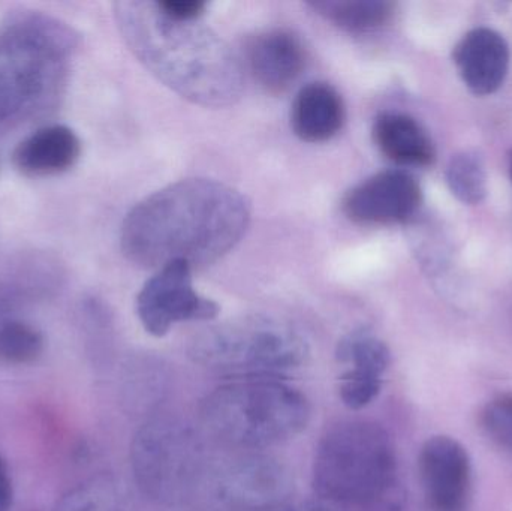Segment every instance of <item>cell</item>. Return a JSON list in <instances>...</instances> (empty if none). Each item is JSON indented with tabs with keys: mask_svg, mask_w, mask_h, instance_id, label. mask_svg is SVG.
I'll use <instances>...</instances> for the list:
<instances>
[{
	"mask_svg": "<svg viewBox=\"0 0 512 511\" xmlns=\"http://www.w3.org/2000/svg\"><path fill=\"white\" fill-rule=\"evenodd\" d=\"M251 206L237 189L210 179H186L144 198L126 216L123 254L144 269L174 261L207 266L242 240Z\"/></svg>",
	"mask_w": 512,
	"mask_h": 511,
	"instance_id": "1",
	"label": "cell"
},
{
	"mask_svg": "<svg viewBox=\"0 0 512 511\" xmlns=\"http://www.w3.org/2000/svg\"><path fill=\"white\" fill-rule=\"evenodd\" d=\"M114 17L134 56L182 98L218 108L242 95L239 59L201 18L180 20L143 0L114 3Z\"/></svg>",
	"mask_w": 512,
	"mask_h": 511,
	"instance_id": "2",
	"label": "cell"
},
{
	"mask_svg": "<svg viewBox=\"0 0 512 511\" xmlns=\"http://www.w3.org/2000/svg\"><path fill=\"white\" fill-rule=\"evenodd\" d=\"M77 35L56 18L17 12L0 24V123L50 110L65 87Z\"/></svg>",
	"mask_w": 512,
	"mask_h": 511,
	"instance_id": "3",
	"label": "cell"
},
{
	"mask_svg": "<svg viewBox=\"0 0 512 511\" xmlns=\"http://www.w3.org/2000/svg\"><path fill=\"white\" fill-rule=\"evenodd\" d=\"M313 488L321 500L336 506L399 510L402 485L390 434L367 420L331 426L316 447Z\"/></svg>",
	"mask_w": 512,
	"mask_h": 511,
	"instance_id": "4",
	"label": "cell"
},
{
	"mask_svg": "<svg viewBox=\"0 0 512 511\" xmlns=\"http://www.w3.org/2000/svg\"><path fill=\"white\" fill-rule=\"evenodd\" d=\"M309 399L279 378H236L207 393L200 422L225 446L258 452L285 443L309 425Z\"/></svg>",
	"mask_w": 512,
	"mask_h": 511,
	"instance_id": "5",
	"label": "cell"
},
{
	"mask_svg": "<svg viewBox=\"0 0 512 511\" xmlns=\"http://www.w3.org/2000/svg\"><path fill=\"white\" fill-rule=\"evenodd\" d=\"M192 362L234 378H279L309 357L300 330L268 315H249L204 329L189 342Z\"/></svg>",
	"mask_w": 512,
	"mask_h": 511,
	"instance_id": "6",
	"label": "cell"
},
{
	"mask_svg": "<svg viewBox=\"0 0 512 511\" xmlns=\"http://www.w3.org/2000/svg\"><path fill=\"white\" fill-rule=\"evenodd\" d=\"M131 465L135 483L147 498L174 506L197 497L210 464L191 426L176 417L158 416L135 434Z\"/></svg>",
	"mask_w": 512,
	"mask_h": 511,
	"instance_id": "7",
	"label": "cell"
},
{
	"mask_svg": "<svg viewBox=\"0 0 512 511\" xmlns=\"http://www.w3.org/2000/svg\"><path fill=\"white\" fill-rule=\"evenodd\" d=\"M292 489L291 473L282 462L246 452L210 464L197 497L213 510L267 511L286 503Z\"/></svg>",
	"mask_w": 512,
	"mask_h": 511,
	"instance_id": "8",
	"label": "cell"
},
{
	"mask_svg": "<svg viewBox=\"0 0 512 511\" xmlns=\"http://www.w3.org/2000/svg\"><path fill=\"white\" fill-rule=\"evenodd\" d=\"M137 314L147 333L162 338L176 324L215 320L219 306L195 291L192 267L174 261L158 269L141 288Z\"/></svg>",
	"mask_w": 512,
	"mask_h": 511,
	"instance_id": "9",
	"label": "cell"
},
{
	"mask_svg": "<svg viewBox=\"0 0 512 511\" xmlns=\"http://www.w3.org/2000/svg\"><path fill=\"white\" fill-rule=\"evenodd\" d=\"M423 201L420 183L406 171H382L352 188L343 212L355 224L393 225L408 221Z\"/></svg>",
	"mask_w": 512,
	"mask_h": 511,
	"instance_id": "10",
	"label": "cell"
},
{
	"mask_svg": "<svg viewBox=\"0 0 512 511\" xmlns=\"http://www.w3.org/2000/svg\"><path fill=\"white\" fill-rule=\"evenodd\" d=\"M421 483L433 511H465L471 495V459L451 437H432L418 458Z\"/></svg>",
	"mask_w": 512,
	"mask_h": 511,
	"instance_id": "11",
	"label": "cell"
},
{
	"mask_svg": "<svg viewBox=\"0 0 512 511\" xmlns=\"http://www.w3.org/2000/svg\"><path fill=\"white\" fill-rule=\"evenodd\" d=\"M339 362L349 366L339 378V396L349 410L369 407L382 390L390 366V350L384 341L366 330H358L340 341Z\"/></svg>",
	"mask_w": 512,
	"mask_h": 511,
	"instance_id": "12",
	"label": "cell"
},
{
	"mask_svg": "<svg viewBox=\"0 0 512 511\" xmlns=\"http://www.w3.org/2000/svg\"><path fill=\"white\" fill-rule=\"evenodd\" d=\"M307 56L303 42L285 29L258 33L246 48V65L267 92L288 90L303 74Z\"/></svg>",
	"mask_w": 512,
	"mask_h": 511,
	"instance_id": "13",
	"label": "cell"
},
{
	"mask_svg": "<svg viewBox=\"0 0 512 511\" xmlns=\"http://www.w3.org/2000/svg\"><path fill=\"white\" fill-rule=\"evenodd\" d=\"M454 63L463 83L475 95H492L504 84L510 68V47L501 33L478 27L454 48Z\"/></svg>",
	"mask_w": 512,
	"mask_h": 511,
	"instance_id": "14",
	"label": "cell"
},
{
	"mask_svg": "<svg viewBox=\"0 0 512 511\" xmlns=\"http://www.w3.org/2000/svg\"><path fill=\"white\" fill-rule=\"evenodd\" d=\"M80 155V138L71 128L45 126L15 147L12 164L23 176H57L71 170Z\"/></svg>",
	"mask_w": 512,
	"mask_h": 511,
	"instance_id": "15",
	"label": "cell"
},
{
	"mask_svg": "<svg viewBox=\"0 0 512 511\" xmlns=\"http://www.w3.org/2000/svg\"><path fill=\"white\" fill-rule=\"evenodd\" d=\"M345 123V104L336 89L327 83L303 87L292 104L291 126L307 143H324L339 134Z\"/></svg>",
	"mask_w": 512,
	"mask_h": 511,
	"instance_id": "16",
	"label": "cell"
},
{
	"mask_svg": "<svg viewBox=\"0 0 512 511\" xmlns=\"http://www.w3.org/2000/svg\"><path fill=\"white\" fill-rule=\"evenodd\" d=\"M376 146L391 161L405 167H427L436 158L435 146L423 126L408 114L385 111L373 123Z\"/></svg>",
	"mask_w": 512,
	"mask_h": 511,
	"instance_id": "17",
	"label": "cell"
},
{
	"mask_svg": "<svg viewBox=\"0 0 512 511\" xmlns=\"http://www.w3.org/2000/svg\"><path fill=\"white\" fill-rule=\"evenodd\" d=\"M54 511H134V495L122 480L102 474L69 491Z\"/></svg>",
	"mask_w": 512,
	"mask_h": 511,
	"instance_id": "18",
	"label": "cell"
},
{
	"mask_svg": "<svg viewBox=\"0 0 512 511\" xmlns=\"http://www.w3.org/2000/svg\"><path fill=\"white\" fill-rule=\"evenodd\" d=\"M310 6L325 20L349 33L378 30L394 14V3L387 0H325Z\"/></svg>",
	"mask_w": 512,
	"mask_h": 511,
	"instance_id": "19",
	"label": "cell"
},
{
	"mask_svg": "<svg viewBox=\"0 0 512 511\" xmlns=\"http://www.w3.org/2000/svg\"><path fill=\"white\" fill-rule=\"evenodd\" d=\"M445 177L451 194L463 204L474 206L486 198V165L478 153L468 150L454 155L448 162Z\"/></svg>",
	"mask_w": 512,
	"mask_h": 511,
	"instance_id": "20",
	"label": "cell"
},
{
	"mask_svg": "<svg viewBox=\"0 0 512 511\" xmlns=\"http://www.w3.org/2000/svg\"><path fill=\"white\" fill-rule=\"evenodd\" d=\"M44 350V339L35 327L20 321L0 323V365H27Z\"/></svg>",
	"mask_w": 512,
	"mask_h": 511,
	"instance_id": "21",
	"label": "cell"
},
{
	"mask_svg": "<svg viewBox=\"0 0 512 511\" xmlns=\"http://www.w3.org/2000/svg\"><path fill=\"white\" fill-rule=\"evenodd\" d=\"M481 422L495 443L512 452V393L492 399L484 408Z\"/></svg>",
	"mask_w": 512,
	"mask_h": 511,
	"instance_id": "22",
	"label": "cell"
},
{
	"mask_svg": "<svg viewBox=\"0 0 512 511\" xmlns=\"http://www.w3.org/2000/svg\"><path fill=\"white\" fill-rule=\"evenodd\" d=\"M158 3L168 15L180 20H197L206 9V3L200 0H164Z\"/></svg>",
	"mask_w": 512,
	"mask_h": 511,
	"instance_id": "23",
	"label": "cell"
},
{
	"mask_svg": "<svg viewBox=\"0 0 512 511\" xmlns=\"http://www.w3.org/2000/svg\"><path fill=\"white\" fill-rule=\"evenodd\" d=\"M27 294H29V290L21 282L0 284V323L6 321V315L11 314Z\"/></svg>",
	"mask_w": 512,
	"mask_h": 511,
	"instance_id": "24",
	"label": "cell"
},
{
	"mask_svg": "<svg viewBox=\"0 0 512 511\" xmlns=\"http://www.w3.org/2000/svg\"><path fill=\"white\" fill-rule=\"evenodd\" d=\"M267 511H343L342 507L336 506V504L328 503V501L321 500H309V501H297V503H286L280 504V506L274 507V509Z\"/></svg>",
	"mask_w": 512,
	"mask_h": 511,
	"instance_id": "25",
	"label": "cell"
},
{
	"mask_svg": "<svg viewBox=\"0 0 512 511\" xmlns=\"http://www.w3.org/2000/svg\"><path fill=\"white\" fill-rule=\"evenodd\" d=\"M12 506V485L8 468L0 458V511H9Z\"/></svg>",
	"mask_w": 512,
	"mask_h": 511,
	"instance_id": "26",
	"label": "cell"
},
{
	"mask_svg": "<svg viewBox=\"0 0 512 511\" xmlns=\"http://www.w3.org/2000/svg\"><path fill=\"white\" fill-rule=\"evenodd\" d=\"M510 173H511V179H512V150L510 153Z\"/></svg>",
	"mask_w": 512,
	"mask_h": 511,
	"instance_id": "27",
	"label": "cell"
}]
</instances>
